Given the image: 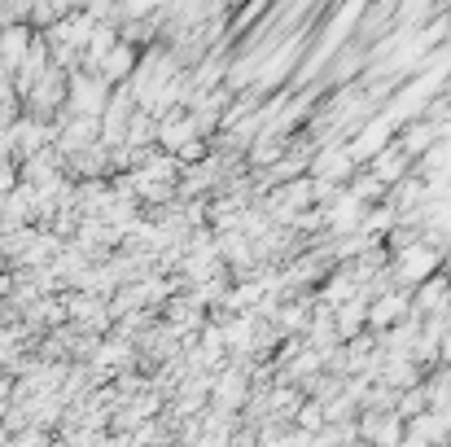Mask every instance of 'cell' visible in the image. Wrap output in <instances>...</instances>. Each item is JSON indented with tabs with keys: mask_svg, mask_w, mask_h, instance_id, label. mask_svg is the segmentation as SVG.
Masks as SVG:
<instances>
[{
	"mask_svg": "<svg viewBox=\"0 0 451 447\" xmlns=\"http://www.w3.org/2000/svg\"><path fill=\"white\" fill-rule=\"evenodd\" d=\"M395 128H399V123H395L390 114H373L368 123L355 132V140L346 145V149H351V158H355V163H373V158H381L385 149H390V136H395Z\"/></svg>",
	"mask_w": 451,
	"mask_h": 447,
	"instance_id": "cell-1",
	"label": "cell"
}]
</instances>
